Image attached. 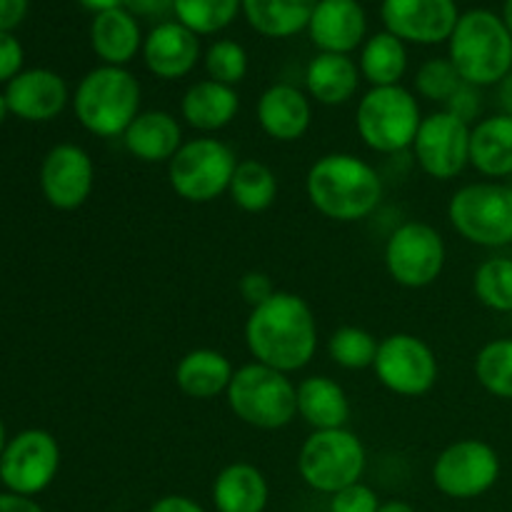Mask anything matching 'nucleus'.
Listing matches in <instances>:
<instances>
[{
  "label": "nucleus",
  "instance_id": "35",
  "mask_svg": "<svg viewBox=\"0 0 512 512\" xmlns=\"http://www.w3.org/2000/svg\"><path fill=\"white\" fill-rule=\"evenodd\" d=\"M378 340L370 330L358 325H343L333 330L328 338V355L338 368L343 370H365L373 368L378 355Z\"/></svg>",
  "mask_w": 512,
  "mask_h": 512
},
{
  "label": "nucleus",
  "instance_id": "43",
  "mask_svg": "<svg viewBox=\"0 0 512 512\" xmlns=\"http://www.w3.org/2000/svg\"><path fill=\"white\" fill-rule=\"evenodd\" d=\"M30 0H0V33H10L28 15Z\"/></svg>",
  "mask_w": 512,
  "mask_h": 512
},
{
  "label": "nucleus",
  "instance_id": "48",
  "mask_svg": "<svg viewBox=\"0 0 512 512\" xmlns=\"http://www.w3.org/2000/svg\"><path fill=\"white\" fill-rule=\"evenodd\" d=\"M378 512H418V510H415L410 503H405V500H388V503L380 505Z\"/></svg>",
  "mask_w": 512,
  "mask_h": 512
},
{
  "label": "nucleus",
  "instance_id": "33",
  "mask_svg": "<svg viewBox=\"0 0 512 512\" xmlns=\"http://www.w3.org/2000/svg\"><path fill=\"white\" fill-rule=\"evenodd\" d=\"M243 10V0H175V20L195 35H215Z\"/></svg>",
  "mask_w": 512,
  "mask_h": 512
},
{
  "label": "nucleus",
  "instance_id": "50",
  "mask_svg": "<svg viewBox=\"0 0 512 512\" xmlns=\"http://www.w3.org/2000/svg\"><path fill=\"white\" fill-rule=\"evenodd\" d=\"M8 100H5V93H0V123H3L5 118H8Z\"/></svg>",
  "mask_w": 512,
  "mask_h": 512
},
{
  "label": "nucleus",
  "instance_id": "31",
  "mask_svg": "<svg viewBox=\"0 0 512 512\" xmlns=\"http://www.w3.org/2000/svg\"><path fill=\"white\" fill-rule=\"evenodd\" d=\"M228 195L243 213H265L278 198V178L263 160H240L230 180Z\"/></svg>",
  "mask_w": 512,
  "mask_h": 512
},
{
  "label": "nucleus",
  "instance_id": "11",
  "mask_svg": "<svg viewBox=\"0 0 512 512\" xmlns=\"http://www.w3.org/2000/svg\"><path fill=\"white\" fill-rule=\"evenodd\" d=\"M373 373L390 393L400 398H423L438 385L440 363L423 338L413 333H393L380 340Z\"/></svg>",
  "mask_w": 512,
  "mask_h": 512
},
{
  "label": "nucleus",
  "instance_id": "24",
  "mask_svg": "<svg viewBox=\"0 0 512 512\" xmlns=\"http://www.w3.org/2000/svg\"><path fill=\"white\" fill-rule=\"evenodd\" d=\"M360 80L363 75L350 55L318 53L305 68V93L315 103L338 108L358 95Z\"/></svg>",
  "mask_w": 512,
  "mask_h": 512
},
{
  "label": "nucleus",
  "instance_id": "42",
  "mask_svg": "<svg viewBox=\"0 0 512 512\" xmlns=\"http://www.w3.org/2000/svg\"><path fill=\"white\" fill-rule=\"evenodd\" d=\"M123 8L133 13L135 18L158 20L165 23L170 13H175V0H125Z\"/></svg>",
  "mask_w": 512,
  "mask_h": 512
},
{
  "label": "nucleus",
  "instance_id": "16",
  "mask_svg": "<svg viewBox=\"0 0 512 512\" xmlns=\"http://www.w3.org/2000/svg\"><path fill=\"white\" fill-rule=\"evenodd\" d=\"M380 15L388 33L415 45L445 43L460 18L455 0H383Z\"/></svg>",
  "mask_w": 512,
  "mask_h": 512
},
{
  "label": "nucleus",
  "instance_id": "2",
  "mask_svg": "<svg viewBox=\"0 0 512 512\" xmlns=\"http://www.w3.org/2000/svg\"><path fill=\"white\" fill-rule=\"evenodd\" d=\"M385 185L368 160L353 153H328L315 160L305 175V195L323 218L358 223L383 203Z\"/></svg>",
  "mask_w": 512,
  "mask_h": 512
},
{
  "label": "nucleus",
  "instance_id": "20",
  "mask_svg": "<svg viewBox=\"0 0 512 512\" xmlns=\"http://www.w3.org/2000/svg\"><path fill=\"white\" fill-rule=\"evenodd\" d=\"M368 15L358 0H320L308 23V35L320 53L350 55L363 48Z\"/></svg>",
  "mask_w": 512,
  "mask_h": 512
},
{
  "label": "nucleus",
  "instance_id": "5",
  "mask_svg": "<svg viewBox=\"0 0 512 512\" xmlns=\"http://www.w3.org/2000/svg\"><path fill=\"white\" fill-rule=\"evenodd\" d=\"M225 400L230 413L255 430H283L298 418V383L255 360L235 368Z\"/></svg>",
  "mask_w": 512,
  "mask_h": 512
},
{
  "label": "nucleus",
  "instance_id": "19",
  "mask_svg": "<svg viewBox=\"0 0 512 512\" xmlns=\"http://www.w3.org/2000/svg\"><path fill=\"white\" fill-rule=\"evenodd\" d=\"M260 130L275 143H295L313 125V103L305 90L290 83H273L255 105Z\"/></svg>",
  "mask_w": 512,
  "mask_h": 512
},
{
  "label": "nucleus",
  "instance_id": "41",
  "mask_svg": "<svg viewBox=\"0 0 512 512\" xmlns=\"http://www.w3.org/2000/svg\"><path fill=\"white\" fill-rule=\"evenodd\" d=\"M23 73V45L10 33H0V83H10Z\"/></svg>",
  "mask_w": 512,
  "mask_h": 512
},
{
  "label": "nucleus",
  "instance_id": "32",
  "mask_svg": "<svg viewBox=\"0 0 512 512\" xmlns=\"http://www.w3.org/2000/svg\"><path fill=\"white\" fill-rule=\"evenodd\" d=\"M475 378L493 398L512 400V338L485 343L475 355Z\"/></svg>",
  "mask_w": 512,
  "mask_h": 512
},
{
  "label": "nucleus",
  "instance_id": "37",
  "mask_svg": "<svg viewBox=\"0 0 512 512\" xmlns=\"http://www.w3.org/2000/svg\"><path fill=\"white\" fill-rule=\"evenodd\" d=\"M463 83L465 80L460 78V73L455 70V65L450 63V58L425 60L413 78L415 93L423 100H428V103H438L440 108H445V103L453 98L455 90Z\"/></svg>",
  "mask_w": 512,
  "mask_h": 512
},
{
  "label": "nucleus",
  "instance_id": "26",
  "mask_svg": "<svg viewBox=\"0 0 512 512\" xmlns=\"http://www.w3.org/2000/svg\"><path fill=\"white\" fill-rule=\"evenodd\" d=\"M233 363L225 353L213 348H195L175 365V385L193 400H213L228 393L233 380Z\"/></svg>",
  "mask_w": 512,
  "mask_h": 512
},
{
  "label": "nucleus",
  "instance_id": "17",
  "mask_svg": "<svg viewBox=\"0 0 512 512\" xmlns=\"http://www.w3.org/2000/svg\"><path fill=\"white\" fill-rule=\"evenodd\" d=\"M8 110L28 123H48L68 108V83L48 68H30L15 75L5 88Z\"/></svg>",
  "mask_w": 512,
  "mask_h": 512
},
{
  "label": "nucleus",
  "instance_id": "27",
  "mask_svg": "<svg viewBox=\"0 0 512 512\" xmlns=\"http://www.w3.org/2000/svg\"><path fill=\"white\" fill-rule=\"evenodd\" d=\"M470 165L488 180L512 175V115L480 118L470 130Z\"/></svg>",
  "mask_w": 512,
  "mask_h": 512
},
{
  "label": "nucleus",
  "instance_id": "49",
  "mask_svg": "<svg viewBox=\"0 0 512 512\" xmlns=\"http://www.w3.org/2000/svg\"><path fill=\"white\" fill-rule=\"evenodd\" d=\"M503 20H505V25H508V28H510V33H512V0H505V8H503Z\"/></svg>",
  "mask_w": 512,
  "mask_h": 512
},
{
  "label": "nucleus",
  "instance_id": "36",
  "mask_svg": "<svg viewBox=\"0 0 512 512\" xmlns=\"http://www.w3.org/2000/svg\"><path fill=\"white\" fill-rule=\"evenodd\" d=\"M203 65L210 80L235 88V85L243 83L245 75H248L250 60L238 40L220 38L215 40V43H210V48L205 50Z\"/></svg>",
  "mask_w": 512,
  "mask_h": 512
},
{
  "label": "nucleus",
  "instance_id": "40",
  "mask_svg": "<svg viewBox=\"0 0 512 512\" xmlns=\"http://www.w3.org/2000/svg\"><path fill=\"white\" fill-rule=\"evenodd\" d=\"M238 293L240 298L250 305V310H253L258 308V305H263L265 300L273 298V295L278 293V288H275L273 278H270L268 273H263V270H248V273L238 280Z\"/></svg>",
  "mask_w": 512,
  "mask_h": 512
},
{
  "label": "nucleus",
  "instance_id": "30",
  "mask_svg": "<svg viewBox=\"0 0 512 512\" xmlns=\"http://www.w3.org/2000/svg\"><path fill=\"white\" fill-rule=\"evenodd\" d=\"M358 68L363 80L370 88H385V85H400L408 73V48L400 38L383 30L370 35L360 48Z\"/></svg>",
  "mask_w": 512,
  "mask_h": 512
},
{
  "label": "nucleus",
  "instance_id": "14",
  "mask_svg": "<svg viewBox=\"0 0 512 512\" xmlns=\"http://www.w3.org/2000/svg\"><path fill=\"white\" fill-rule=\"evenodd\" d=\"M58 468V440L48 430H23L5 445L3 458H0V480L8 493L33 498L53 483Z\"/></svg>",
  "mask_w": 512,
  "mask_h": 512
},
{
  "label": "nucleus",
  "instance_id": "44",
  "mask_svg": "<svg viewBox=\"0 0 512 512\" xmlns=\"http://www.w3.org/2000/svg\"><path fill=\"white\" fill-rule=\"evenodd\" d=\"M148 512H208L198 500L188 498V495H163L150 505Z\"/></svg>",
  "mask_w": 512,
  "mask_h": 512
},
{
  "label": "nucleus",
  "instance_id": "10",
  "mask_svg": "<svg viewBox=\"0 0 512 512\" xmlns=\"http://www.w3.org/2000/svg\"><path fill=\"white\" fill-rule=\"evenodd\" d=\"M383 258L393 283L408 290H423L443 275L448 245L435 225L408 220L390 233Z\"/></svg>",
  "mask_w": 512,
  "mask_h": 512
},
{
  "label": "nucleus",
  "instance_id": "8",
  "mask_svg": "<svg viewBox=\"0 0 512 512\" xmlns=\"http://www.w3.org/2000/svg\"><path fill=\"white\" fill-rule=\"evenodd\" d=\"M238 155L225 140L215 135H198L185 140L168 163V183L185 203L205 205L230 190Z\"/></svg>",
  "mask_w": 512,
  "mask_h": 512
},
{
  "label": "nucleus",
  "instance_id": "1",
  "mask_svg": "<svg viewBox=\"0 0 512 512\" xmlns=\"http://www.w3.org/2000/svg\"><path fill=\"white\" fill-rule=\"evenodd\" d=\"M245 345L255 363L280 373H298L318 353V320L313 308L298 293L278 290L263 305L250 310L245 320Z\"/></svg>",
  "mask_w": 512,
  "mask_h": 512
},
{
  "label": "nucleus",
  "instance_id": "29",
  "mask_svg": "<svg viewBox=\"0 0 512 512\" xmlns=\"http://www.w3.org/2000/svg\"><path fill=\"white\" fill-rule=\"evenodd\" d=\"M320 0H243L245 20L265 38H293L308 30Z\"/></svg>",
  "mask_w": 512,
  "mask_h": 512
},
{
  "label": "nucleus",
  "instance_id": "46",
  "mask_svg": "<svg viewBox=\"0 0 512 512\" xmlns=\"http://www.w3.org/2000/svg\"><path fill=\"white\" fill-rule=\"evenodd\" d=\"M498 105L500 113L512 115V70L498 83Z\"/></svg>",
  "mask_w": 512,
  "mask_h": 512
},
{
  "label": "nucleus",
  "instance_id": "13",
  "mask_svg": "<svg viewBox=\"0 0 512 512\" xmlns=\"http://www.w3.org/2000/svg\"><path fill=\"white\" fill-rule=\"evenodd\" d=\"M470 130L473 125L438 108L423 115L413 153L420 170L435 180H453L470 165Z\"/></svg>",
  "mask_w": 512,
  "mask_h": 512
},
{
  "label": "nucleus",
  "instance_id": "12",
  "mask_svg": "<svg viewBox=\"0 0 512 512\" xmlns=\"http://www.w3.org/2000/svg\"><path fill=\"white\" fill-rule=\"evenodd\" d=\"M500 480V455L490 443L463 438L450 443L433 463V485L453 500H475Z\"/></svg>",
  "mask_w": 512,
  "mask_h": 512
},
{
  "label": "nucleus",
  "instance_id": "6",
  "mask_svg": "<svg viewBox=\"0 0 512 512\" xmlns=\"http://www.w3.org/2000/svg\"><path fill=\"white\" fill-rule=\"evenodd\" d=\"M423 123L418 95L403 85L370 88L358 100L355 128L365 148L380 155H398L413 148V140Z\"/></svg>",
  "mask_w": 512,
  "mask_h": 512
},
{
  "label": "nucleus",
  "instance_id": "34",
  "mask_svg": "<svg viewBox=\"0 0 512 512\" xmlns=\"http://www.w3.org/2000/svg\"><path fill=\"white\" fill-rule=\"evenodd\" d=\"M473 293L493 313H512V258L495 255L483 260L473 275Z\"/></svg>",
  "mask_w": 512,
  "mask_h": 512
},
{
  "label": "nucleus",
  "instance_id": "9",
  "mask_svg": "<svg viewBox=\"0 0 512 512\" xmlns=\"http://www.w3.org/2000/svg\"><path fill=\"white\" fill-rule=\"evenodd\" d=\"M368 468L365 445L353 430H313L300 445L298 473L310 490L335 495L363 480Z\"/></svg>",
  "mask_w": 512,
  "mask_h": 512
},
{
  "label": "nucleus",
  "instance_id": "18",
  "mask_svg": "<svg viewBox=\"0 0 512 512\" xmlns=\"http://www.w3.org/2000/svg\"><path fill=\"white\" fill-rule=\"evenodd\" d=\"M203 58L200 38L178 20L155 23L143 40V63L155 78L180 80Z\"/></svg>",
  "mask_w": 512,
  "mask_h": 512
},
{
  "label": "nucleus",
  "instance_id": "45",
  "mask_svg": "<svg viewBox=\"0 0 512 512\" xmlns=\"http://www.w3.org/2000/svg\"><path fill=\"white\" fill-rule=\"evenodd\" d=\"M0 512H43V508L25 495L0 493Z\"/></svg>",
  "mask_w": 512,
  "mask_h": 512
},
{
  "label": "nucleus",
  "instance_id": "28",
  "mask_svg": "<svg viewBox=\"0 0 512 512\" xmlns=\"http://www.w3.org/2000/svg\"><path fill=\"white\" fill-rule=\"evenodd\" d=\"M298 415L313 430L348 428V393L328 375H308L298 383Z\"/></svg>",
  "mask_w": 512,
  "mask_h": 512
},
{
  "label": "nucleus",
  "instance_id": "23",
  "mask_svg": "<svg viewBox=\"0 0 512 512\" xmlns=\"http://www.w3.org/2000/svg\"><path fill=\"white\" fill-rule=\"evenodd\" d=\"M210 498L215 512H265L270 485L258 465L238 460L215 475Z\"/></svg>",
  "mask_w": 512,
  "mask_h": 512
},
{
  "label": "nucleus",
  "instance_id": "38",
  "mask_svg": "<svg viewBox=\"0 0 512 512\" xmlns=\"http://www.w3.org/2000/svg\"><path fill=\"white\" fill-rule=\"evenodd\" d=\"M380 505L378 493L363 480L330 495V512H378Z\"/></svg>",
  "mask_w": 512,
  "mask_h": 512
},
{
  "label": "nucleus",
  "instance_id": "25",
  "mask_svg": "<svg viewBox=\"0 0 512 512\" xmlns=\"http://www.w3.org/2000/svg\"><path fill=\"white\" fill-rule=\"evenodd\" d=\"M143 30L138 18L125 8H113L98 13L90 25V45L103 65L125 68L135 55L143 53Z\"/></svg>",
  "mask_w": 512,
  "mask_h": 512
},
{
  "label": "nucleus",
  "instance_id": "39",
  "mask_svg": "<svg viewBox=\"0 0 512 512\" xmlns=\"http://www.w3.org/2000/svg\"><path fill=\"white\" fill-rule=\"evenodd\" d=\"M480 90L483 88H475V85L463 83L458 90H455L453 98L445 103L443 110L453 113L455 118L465 120V123L475 125L478 123L480 113H483V95H480Z\"/></svg>",
  "mask_w": 512,
  "mask_h": 512
},
{
  "label": "nucleus",
  "instance_id": "3",
  "mask_svg": "<svg viewBox=\"0 0 512 512\" xmlns=\"http://www.w3.org/2000/svg\"><path fill=\"white\" fill-rule=\"evenodd\" d=\"M448 58L465 83L498 85L512 70V33L503 15L485 8L460 15L448 40Z\"/></svg>",
  "mask_w": 512,
  "mask_h": 512
},
{
  "label": "nucleus",
  "instance_id": "21",
  "mask_svg": "<svg viewBox=\"0 0 512 512\" xmlns=\"http://www.w3.org/2000/svg\"><path fill=\"white\" fill-rule=\"evenodd\" d=\"M240 110L238 90L203 78L195 80L180 98V118L200 135H215L228 128Z\"/></svg>",
  "mask_w": 512,
  "mask_h": 512
},
{
  "label": "nucleus",
  "instance_id": "51",
  "mask_svg": "<svg viewBox=\"0 0 512 512\" xmlns=\"http://www.w3.org/2000/svg\"><path fill=\"white\" fill-rule=\"evenodd\" d=\"M5 445H8V435H5V425H3V418H0V458H3V450Z\"/></svg>",
  "mask_w": 512,
  "mask_h": 512
},
{
  "label": "nucleus",
  "instance_id": "22",
  "mask_svg": "<svg viewBox=\"0 0 512 512\" xmlns=\"http://www.w3.org/2000/svg\"><path fill=\"white\" fill-rule=\"evenodd\" d=\"M183 143V125L168 110H143L123 133L125 150L148 165H168Z\"/></svg>",
  "mask_w": 512,
  "mask_h": 512
},
{
  "label": "nucleus",
  "instance_id": "4",
  "mask_svg": "<svg viewBox=\"0 0 512 512\" xmlns=\"http://www.w3.org/2000/svg\"><path fill=\"white\" fill-rule=\"evenodd\" d=\"M143 88L128 68L98 65L80 78L73 93V113L78 123L98 138H123L135 118L143 113Z\"/></svg>",
  "mask_w": 512,
  "mask_h": 512
},
{
  "label": "nucleus",
  "instance_id": "47",
  "mask_svg": "<svg viewBox=\"0 0 512 512\" xmlns=\"http://www.w3.org/2000/svg\"><path fill=\"white\" fill-rule=\"evenodd\" d=\"M80 5H83L85 10H90V13H105V10H113V8H123L125 0H78Z\"/></svg>",
  "mask_w": 512,
  "mask_h": 512
},
{
  "label": "nucleus",
  "instance_id": "15",
  "mask_svg": "<svg viewBox=\"0 0 512 512\" xmlns=\"http://www.w3.org/2000/svg\"><path fill=\"white\" fill-rule=\"evenodd\" d=\"M43 198L58 210H78L88 203L95 188V163L85 148L60 143L48 150L40 163Z\"/></svg>",
  "mask_w": 512,
  "mask_h": 512
},
{
  "label": "nucleus",
  "instance_id": "7",
  "mask_svg": "<svg viewBox=\"0 0 512 512\" xmlns=\"http://www.w3.org/2000/svg\"><path fill=\"white\" fill-rule=\"evenodd\" d=\"M448 220L455 233L478 248L512 245V185L478 180L453 193Z\"/></svg>",
  "mask_w": 512,
  "mask_h": 512
}]
</instances>
